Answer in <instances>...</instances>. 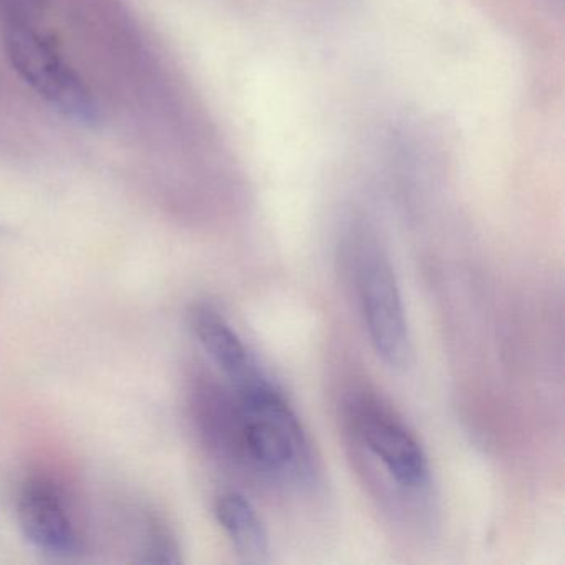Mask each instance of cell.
<instances>
[{
    "label": "cell",
    "mask_w": 565,
    "mask_h": 565,
    "mask_svg": "<svg viewBox=\"0 0 565 565\" xmlns=\"http://www.w3.org/2000/svg\"><path fill=\"white\" fill-rule=\"evenodd\" d=\"M233 438L254 469L277 479L306 478L312 465L302 423L266 376L236 386Z\"/></svg>",
    "instance_id": "cell-1"
},
{
    "label": "cell",
    "mask_w": 565,
    "mask_h": 565,
    "mask_svg": "<svg viewBox=\"0 0 565 565\" xmlns=\"http://www.w3.org/2000/svg\"><path fill=\"white\" fill-rule=\"evenodd\" d=\"M360 312L376 355L390 369H405L413 356L412 337L395 270L372 237H362L353 260Z\"/></svg>",
    "instance_id": "cell-2"
},
{
    "label": "cell",
    "mask_w": 565,
    "mask_h": 565,
    "mask_svg": "<svg viewBox=\"0 0 565 565\" xmlns=\"http://www.w3.org/2000/svg\"><path fill=\"white\" fill-rule=\"evenodd\" d=\"M6 51L21 77L65 117L84 125L100 120V108L87 85L38 32L8 29Z\"/></svg>",
    "instance_id": "cell-3"
},
{
    "label": "cell",
    "mask_w": 565,
    "mask_h": 565,
    "mask_svg": "<svg viewBox=\"0 0 565 565\" xmlns=\"http://www.w3.org/2000/svg\"><path fill=\"white\" fill-rule=\"evenodd\" d=\"M349 425L356 441L405 491L418 492L431 482V469L422 445L392 409L372 396H355L349 405Z\"/></svg>",
    "instance_id": "cell-4"
},
{
    "label": "cell",
    "mask_w": 565,
    "mask_h": 565,
    "mask_svg": "<svg viewBox=\"0 0 565 565\" xmlns=\"http://www.w3.org/2000/svg\"><path fill=\"white\" fill-rule=\"evenodd\" d=\"M18 511L25 537L41 551L52 555H71L77 551V532L52 486L42 481L25 484Z\"/></svg>",
    "instance_id": "cell-5"
},
{
    "label": "cell",
    "mask_w": 565,
    "mask_h": 565,
    "mask_svg": "<svg viewBox=\"0 0 565 565\" xmlns=\"http://www.w3.org/2000/svg\"><path fill=\"white\" fill-rule=\"evenodd\" d=\"M191 326L207 355L234 385H246L263 376L243 339L220 310L210 303H200L191 312Z\"/></svg>",
    "instance_id": "cell-6"
},
{
    "label": "cell",
    "mask_w": 565,
    "mask_h": 565,
    "mask_svg": "<svg viewBox=\"0 0 565 565\" xmlns=\"http://www.w3.org/2000/svg\"><path fill=\"white\" fill-rule=\"evenodd\" d=\"M214 515L244 561L259 564L269 554V534L249 499L237 491H224L214 501Z\"/></svg>",
    "instance_id": "cell-7"
}]
</instances>
